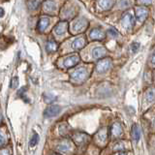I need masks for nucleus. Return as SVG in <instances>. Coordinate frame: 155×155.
<instances>
[{"instance_id": "6e6552de", "label": "nucleus", "mask_w": 155, "mask_h": 155, "mask_svg": "<svg viewBox=\"0 0 155 155\" xmlns=\"http://www.w3.org/2000/svg\"><path fill=\"white\" fill-rule=\"evenodd\" d=\"M79 62H80V56L77 54H73V55H70L67 58H65L64 66L66 68H72V67L76 66Z\"/></svg>"}, {"instance_id": "b1692460", "label": "nucleus", "mask_w": 155, "mask_h": 155, "mask_svg": "<svg viewBox=\"0 0 155 155\" xmlns=\"http://www.w3.org/2000/svg\"><path fill=\"white\" fill-rule=\"evenodd\" d=\"M40 4H41V2H39V1H28L27 2L29 9H36V8H38V6Z\"/></svg>"}, {"instance_id": "9d476101", "label": "nucleus", "mask_w": 155, "mask_h": 155, "mask_svg": "<svg viewBox=\"0 0 155 155\" xmlns=\"http://www.w3.org/2000/svg\"><path fill=\"white\" fill-rule=\"evenodd\" d=\"M73 140L77 144H82L88 140V136L84 133H75L73 135Z\"/></svg>"}, {"instance_id": "412c9836", "label": "nucleus", "mask_w": 155, "mask_h": 155, "mask_svg": "<svg viewBox=\"0 0 155 155\" xmlns=\"http://www.w3.org/2000/svg\"><path fill=\"white\" fill-rule=\"evenodd\" d=\"M39 135L36 134V133H34L33 136L31 137V140H30V143H29V145H30V147H34L35 145L39 143Z\"/></svg>"}, {"instance_id": "ddd939ff", "label": "nucleus", "mask_w": 155, "mask_h": 155, "mask_svg": "<svg viewBox=\"0 0 155 155\" xmlns=\"http://www.w3.org/2000/svg\"><path fill=\"white\" fill-rule=\"evenodd\" d=\"M107 53V50L102 46H98L96 47L93 51H92V55H93L94 58H101L103 57Z\"/></svg>"}, {"instance_id": "f03ea898", "label": "nucleus", "mask_w": 155, "mask_h": 155, "mask_svg": "<svg viewBox=\"0 0 155 155\" xmlns=\"http://www.w3.org/2000/svg\"><path fill=\"white\" fill-rule=\"evenodd\" d=\"M56 150L59 153H62V154L70 153L71 150H72V143L68 140H63L62 142H60L57 144Z\"/></svg>"}, {"instance_id": "72a5a7b5", "label": "nucleus", "mask_w": 155, "mask_h": 155, "mask_svg": "<svg viewBox=\"0 0 155 155\" xmlns=\"http://www.w3.org/2000/svg\"><path fill=\"white\" fill-rule=\"evenodd\" d=\"M118 155H127V154H126L125 152H122V151H121V152L118 153Z\"/></svg>"}, {"instance_id": "f8f14e48", "label": "nucleus", "mask_w": 155, "mask_h": 155, "mask_svg": "<svg viewBox=\"0 0 155 155\" xmlns=\"http://www.w3.org/2000/svg\"><path fill=\"white\" fill-rule=\"evenodd\" d=\"M67 28L68 23L66 21H61L54 27V32L57 35H62V34H64L67 31Z\"/></svg>"}, {"instance_id": "cd10ccee", "label": "nucleus", "mask_w": 155, "mask_h": 155, "mask_svg": "<svg viewBox=\"0 0 155 155\" xmlns=\"http://www.w3.org/2000/svg\"><path fill=\"white\" fill-rule=\"evenodd\" d=\"M124 149V143H116L115 145H114V150H116V151H122V150Z\"/></svg>"}, {"instance_id": "20e7f679", "label": "nucleus", "mask_w": 155, "mask_h": 155, "mask_svg": "<svg viewBox=\"0 0 155 155\" xmlns=\"http://www.w3.org/2000/svg\"><path fill=\"white\" fill-rule=\"evenodd\" d=\"M121 23H122V25L124 28L126 29H131L134 25V17L133 15L131 13H125L123 16H122V18H121Z\"/></svg>"}, {"instance_id": "aec40b11", "label": "nucleus", "mask_w": 155, "mask_h": 155, "mask_svg": "<svg viewBox=\"0 0 155 155\" xmlns=\"http://www.w3.org/2000/svg\"><path fill=\"white\" fill-rule=\"evenodd\" d=\"M114 1H100L98 2V5L102 8V9H104V10H108L110 9V7H113V5H114Z\"/></svg>"}, {"instance_id": "2eb2a0df", "label": "nucleus", "mask_w": 155, "mask_h": 155, "mask_svg": "<svg viewBox=\"0 0 155 155\" xmlns=\"http://www.w3.org/2000/svg\"><path fill=\"white\" fill-rule=\"evenodd\" d=\"M144 100L147 102H153L155 100V87H150L144 94Z\"/></svg>"}, {"instance_id": "a878e982", "label": "nucleus", "mask_w": 155, "mask_h": 155, "mask_svg": "<svg viewBox=\"0 0 155 155\" xmlns=\"http://www.w3.org/2000/svg\"><path fill=\"white\" fill-rule=\"evenodd\" d=\"M0 155H12V149L8 147H3L0 149Z\"/></svg>"}, {"instance_id": "f3484780", "label": "nucleus", "mask_w": 155, "mask_h": 155, "mask_svg": "<svg viewBox=\"0 0 155 155\" xmlns=\"http://www.w3.org/2000/svg\"><path fill=\"white\" fill-rule=\"evenodd\" d=\"M44 10H45V12H47L48 14H52L53 12L55 11L54 2H51V1L44 2Z\"/></svg>"}, {"instance_id": "4be33fe9", "label": "nucleus", "mask_w": 155, "mask_h": 155, "mask_svg": "<svg viewBox=\"0 0 155 155\" xmlns=\"http://www.w3.org/2000/svg\"><path fill=\"white\" fill-rule=\"evenodd\" d=\"M108 135H107V130L106 129H102L100 130L98 134H97V139L100 140H106Z\"/></svg>"}, {"instance_id": "7c9ffc66", "label": "nucleus", "mask_w": 155, "mask_h": 155, "mask_svg": "<svg viewBox=\"0 0 155 155\" xmlns=\"http://www.w3.org/2000/svg\"><path fill=\"white\" fill-rule=\"evenodd\" d=\"M4 14H5V11H4V9L0 7V18H2L4 16Z\"/></svg>"}, {"instance_id": "39448f33", "label": "nucleus", "mask_w": 155, "mask_h": 155, "mask_svg": "<svg viewBox=\"0 0 155 155\" xmlns=\"http://www.w3.org/2000/svg\"><path fill=\"white\" fill-rule=\"evenodd\" d=\"M111 66V61L110 58H105L103 60H100L97 63L96 69L98 73H105L108 71Z\"/></svg>"}, {"instance_id": "f257e3e1", "label": "nucleus", "mask_w": 155, "mask_h": 155, "mask_svg": "<svg viewBox=\"0 0 155 155\" xmlns=\"http://www.w3.org/2000/svg\"><path fill=\"white\" fill-rule=\"evenodd\" d=\"M87 26V21L84 18H78L76 21H74L72 26V30L74 33H79L84 30Z\"/></svg>"}, {"instance_id": "473e14b6", "label": "nucleus", "mask_w": 155, "mask_h": 155, "mask_svg": "<svg viewBox=\"0 0 155 155\" xmlns=\"http://www.w3.org/2000/svg\"><path fill=\"white\" fill-rule=\"evenodd\" d=\"M2 120H3V116H2V114H0V124L2 123Z\"/></svg>"}, {"instance_id": "c756f323", "label": "nucleus", "mask_w": 155, "mask_h": 155, "mask_svg": "<svg viewBox=\"0 0 155 155\" xmlns=\"http://www.w3.org/2000/svg\"><path fill=\"white\" fill-rule=\"evenodd\" d=\"M109 32H110V34H111V35H113V36H117V35H118V33L116 32L114 28H110Z\"/></svg>"}, {"instance_id": "5701e85b", "label": "nucleus", "mask_w": 155, "mask_h": 155, "mask_svg": "<svg viewBox=\"0 0 155 155\" xmlns=\"http://www.w3.org/2000/svg\"><path fill=\"white\" fill-rule=\"evenodd\" d=\"M44 99H45V101L47 102V103H51V102L54 101L55 97L53 96L52 94L48 93V94H45V95H44Z\"/></svg>"}, {"instance_id": "a211bd4d", "label": "nucleus", "mask_w": 155, "mask_h": 155, "mask_svg": "<svg viewBox=\"0 0 155 155\" xmlns=\"http://www.w3.org/2000/svg\"><path fill=\"white\" fill-rule=\"evenodd\" d=\"M57 44L54 42V41H52V40H50L48 43H47V46H46V51L48 53H51L53 51H55L57 50Z\"/></svg>"}, {"instance_id": "bb28decb", "label": "nucleus", "mask_w": 155, "mask_h": 155, "mask_svg": "<svg viewBox=\"0 0 155 155\" xmlns=\"http://www.w3.org/2000/svg\"><path fill=\"white\" fill-rule=\"evenodd\" d=\"M18 85V78L16 76L13 78V80L11 81V87L12 88H17Z\"/></svg>"}, {"instance_id": "c85d7f7f", "label": "nucleus", "mask_w": 155, "mask_h": 155, "mask_svg": "<svg viewBox=\"0 0 155 155\" xmlns=\"http://www.w3.org/2000/svg\"><path fill=\"white\" fill-rule=\"evenodd\" d=\"M140 48V44L138 42H135L132 44V46H131V50H132V52H136Z\"/></svg>"}, {"instance_id": "4468645a", "label": "nucleus", "mask_w": 155, "mask_h": 155, "mask_svg": "<svg viewBox=\"0 0 155 155\" xmlns=\"http://www.w3.org/2000/svg\"><path fill=\"white\" fill-rule=\"evenodd\" d=\"M85 45V39L84 37H80V38H77L76 40L72 43V47L75 50H81L84 47Z\"/></svg>"}, {"instance_id": "2f4dec72", "label": "nucleus", "mask_w": 155, "mask_h": 155, "mask_svg": "<svg viewBox=\"0 0 155 155\" xmlns=\"http://www.w3.org/2000/svg\"><path fill=\"white\" fill-rule=\"evenodd\" d=\"M151 62L153 63V64H155V51L153 52V54H152V58H151Z\"/></svg>"}, {"instance_id": "9b49d317", "label": "nucleus", "mask_w": 155, "mask_h": 155, "mask_svg": "<svg viewBox=\"0 0 155 155\" xmlns=\"http://www.w3.org/2000/svg\"><path fill=\"white\" fill-rule=\"evenodd\" d=\"M48 24H50V18L47 17H43L39 19L38 24H37V29L40 32H43L46 30V28L48 26Z\"/></svg>"}, {"instance_id": "dca6fc26", "label": "nucleus", "mask_w": 155, "mask_h": 155, "mask_svg": "<svg viewBox=\"0 0 155 155\" xmlns=\"http://www.w3.org/2000/svg\"><path fill=\"white\" fill-rule=\"evenodd\" d=\"M122 126H121L119 123L115 122L111 126V135L114 136V137H118L121 134H122Z\"/></svg>"}, {"instance_id": "7ed1b4c3", "label": "nucleus", "mask_w": 155, "mask_h": 155, "mask_svg": "<svg viewBox=\"0 0 155 155\" xmlns=\"http://www.w3.org/2000/svg\"><path fill=\"white\" fill-rule=\"evenodd\" d=\"M61 111V107L58 105H52L48 107L44 111V116L45 117H54V116L59 114Z\"/></svg>"}, {"instance_id": "6ab92c4d", "label": "nucleus", "mask_w": 155, "mask_h": 155, "mask_svg": "<svg viewBox=\"0 0 155 155\" xmlns=\"http://www.w3.org/2000/svg\"><path fill=\"white\" fill-rule=\"evenodd\" d=\"M132 137L135 140V142H139L140 138V131L138 127V125H134L132 127Z\"/></svg>"}, {"instance_id": "c9c22d12", "label": "nucleus", "mask_w": 155, "mask_h": 155, "mask_svg": "<svg viewBox=\"0 0 155 155\" xmlns=\"http://www.w3.org/2000/svg\"><path fill=\"white\" fill-rule=\"evenodd\" d=\"M52 155H56V154H52Z\"/></svg>"}, {"instance_id": "423d86ee", "label": "nucleus", "mask_w": 155, "mask_h": 155, "mask_svg": "<svg viewBox=\"0 0 155 155\" xmlns=\"http://www.w3.org/2000/svg\"><path fill=\"white\" fill-rule=\"evenodd\" d=\"M87 76V71L85 68H80V69L76 70L73 74L71 75V78L76 81H82L85 80Z\"/></svg>"}, {"instance_id": "393cba45", "label": "nucleus", "mask_w": 155, "mask_h": 155, "mask_svg": "<svg viewBox=\"0 0 155 155\" xmlns=\"http://www.w3.org/2000/svg\"><path fill=\"white\" fill-rule=\"evenodd\" d=\"M6 144V138H5L4 134L0 131V149L3 148Z\"/></svg>"}, {"instance_id": "0eeeda50", "label": "nucleus", "mask_w": 155, "mask_h": 155, "mask_svg": "<svg viewBox=\"0 0 155 155\" xmlns=\"http://www.w3.org/2000/svg\"><path fill=\"white\" fill-rule=\"evenodd\" d=\"M89 37L92 40H103L105 38V32L101 27H96L90 32Z\"/></svg>"}, {"instance_id": "1a4fd4ad", "label": "nucleus", "mask_w": 155, "mask_h": 155, "mask_svg": "<svg viewBox=\"0 0 155 155\" xmlns=\"http://www.w3.org/2000/svg\"><path fill=\"white\" fill-rule=\"evenodd\" d=\"M148 10L145 7H137L136 9V18L139 21H143L147 18Z\"/></svg>"}, {"instance_id": "f704fd0d", "label": "nucleus", "mask_w": 155, "mask_h": 155, "mask_svg": "<svg viewBox=\"0 0 155 155\" xmlns=\"http://www.w3.org/2000/svg\"><path fill=\"white\" fill-rule=\"evenodd\" d=\"M153 123H154V125H155V118H154V120H153Z\"/></svg>"}]
</instances>
